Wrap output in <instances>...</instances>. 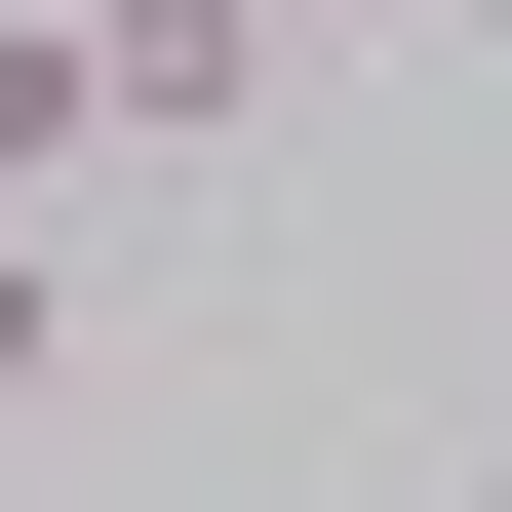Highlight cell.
<instances>
[{"label": "cell", "mask_w": 512, "mask_h": 512, "mask_svg": "<svg viewBox=\"0 0 512 512\" xmlns=\"http://www.w3.org/2000/svg\"><path fill=\"white\" fill-rule=\"evenodd\" d=\"M79 79H119V119L197 158V119H237V79H276V0H79Z\"/></svg>", "instance_id": "6da1fadb"}, {"label": "cell", "mask_w": 512, "mask_h": 512, "mask_svg": "<svg viewBox=\"0 0 512 512\" xmlns=\"http://www.w3.org/2000/svg\"><path fill=\"white\" fill-rule=\"evenodd\" d=\"M119 158V79H79V0H0V197H79Z\"/></svg>", "instance_id": "7a4b0ae2"}, {"label": "cell", "mask_w": 512, "mask_h": 512, "mask_svg": "<svg viewBox=\"0 0 512 512\" xmlns=\"http://www.w3.org/2000/svg\"><path fill=\"white\" fill-rule=\"evenodd\" d=\"M40 355H79V276H40V197H0V394H40Z\"/></svg>", "instance_id": "3957f363"}]
</instances>
